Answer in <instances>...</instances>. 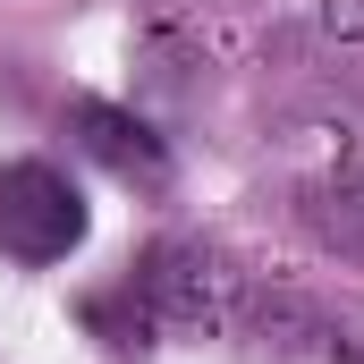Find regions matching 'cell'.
Masks as SVG:
<instances>
[{"instance_id": "1", "label": "cell", "mask_w": 364, "mask_h": 364, "mask_svg": "<svg viewBox=\"0 0 364 364\" xmlns=\"http://www.w3.org/2000/svg\"><path fill=\"white\" fill-rule=\"evenodd\" d=\"M127 288L144 296L153 322H178V331H220L246 305V272L203 237H153L144 263L127 272Z\"/></svg>"}, {"instance_id": "2", "label": "cell", "mask_w": 364, "mask_h": 364, "mask_svg": "<svg viewBox=\"0 0 364 364\" xmlns=\"http://www.w3.org/2000/svg\"><path fill=\"white\" fill-rule=\"evenodd\" d=\"M85 246V195L51 161H9L0 170V255L17 263H68Z\"/></svg>"}, {"instance_id": "3", "label": "cell", "mask_w": 364, "mask_h": 364, "mask_svg": "<svg viewBox=\"0 0 364 364\" xmlns=\"http://www.w3.org/2000/svg\"><path fill=\"white\" fill-rule=\"evenodd\" d=\"M272 153L305 186H356L364 178V119L339 110V102H296L272 127Z\"/></svg>"}, {"instance_id": "4", "label": "cell", "mask_w": 364, "mask_h": 364, "mask_svg": "<svg viewBox=\"0 0 364 364\" xmlns=\"http://www.w3.org/2000/svg\"><path fill=\"white\" fill-rule=\"evenodd\" d=\"M77 144H85L93 161H110L119 178H144V186L170 178V144L136 110H119V102H77Z\"/></svg>"}, {"instance_id": "5", "label": "cell", "mask_w": 364, "mask_h": 364, "mask_svg": "<svg viewBox=\"0 0 364 364\" xmlns=\"http://www.w3.org/2000/svg\"><path fill=\"white\" fill-rule=\"evenodd\" d=\"M237 314H246V331H255V348H263V356H305V348H322V356H331V348H339V331H331L305 296H288V288H272V296H255V288H246V305H237Z\"/></svg>"}, {"instance_id": "6", "label": "cell", "mask_w": 364, "mask_h": 364, "mask_svg": "<svg viewBox=\"0 0 364 364\" xmlns=\"http://www.w3.org/2000/svg\"><path fill=\"white\" fill-rule=\"evenodd\" d=\"M305 229L339 263H364V178L356 186H305Z\"/></svg>"}, {"instance_id": "7", "label": "cell", "mask_w": 364, "mask_h": 364, "mask_svg": "<svg viewBox=\"0 0 364 364\" xmlns=\"http://www.w3.org/2000/svg\"><path fill=\"white\" fill-rule=\"evenodd\" d=\"M85 322L119 348V356L153 348V314H144V296H136V288H119V296H85Z\"/></svg>"}, {"instance_id": "8", "label": "cell", "mask_w": 364, "mask_h": 364, "mask_svg": "<svg viewBox=\"0 0 364 364\" xmlns=\"http://www.w3.org/2000/svg\"><path fill=\"white\" fill-rule=\"evenodd\" d=\"M314 43L339 51V60H364V0H322L314 9Z\"/></svg>"}, {"instance_id": "9", "label": "cell", "mask_w": 364, "mask_h": 364, "mask_svg": "<svg viewBox=\"0 0 364 364\" xmlns=\"http://www.w3.org/2000/svg\"><path fill=\"white\" fill-rule=\"evenodd\" d=\"M161 9H255V0H161Z\"/></svg>"}]
</instances>
